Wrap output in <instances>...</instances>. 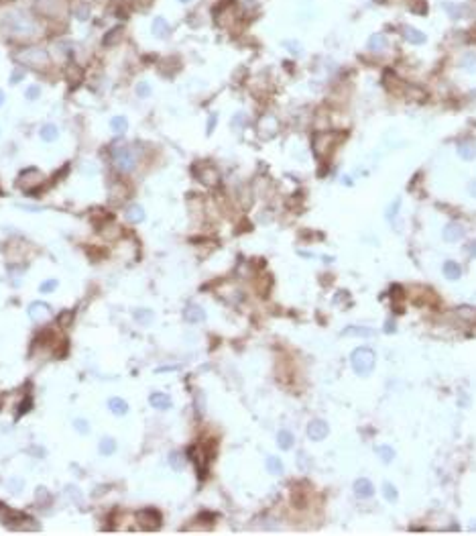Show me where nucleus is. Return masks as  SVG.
Here are the masks:
<instances>
[{
	"mask_svg": "<svg viewBox=\"0 0 476 536\" xmlns=\"http://www.w3.org/2000/svg\"><path fill=\"white\" fill-rule=\"evenodd\" d=\"M155 318V314L149 310V308H139L137 312H135V320L139 322V324H143V326H147V324H151Z\"/></svg>",
	"mask_w": 476,
	"mask_h": 536,
	"instance_id": "2f4dec72",
	"label": "nucleus"
},
{
	"mask_svg": "<svg viewBox=\"0 0 476 536\" xmlns=\"http://www.w3.org/2000/svg\"><path fill=\"white\" fill-rule=\"evenodd\" d=\"M108 408H110V412L116 414V416H124V414L128 412V404H126L122 398H118V396H114V398L108 400Z\"/></svg>",
	"mask_w": 476,
	"mask_h": 536,
	"instance_id": "4be33fe9",
	"label": "nucleus"
},
{
	"mask_svg": "<svg viewBox=\"0 0 476 536\" xmlns=\"http://www.w3.org/2000/svg\"><path fill=\"white\" fill-rule=\"evenodd\" d=\"M354 495L356 497H360V499H369L374 495V485L370 479L367 477H360V479H356L354 481Z\"/></svg>",
	"mask_w": 476,
	"mask_h": 536,
	"instance_id": "4468645a",
	"label": "nucleus"
},
{
	"mask_svg": "<svg viewBox=\"0 0 476 536\" xmlns=\"http://www.w3.org/2000/svg\"><path fill=\"white\" fill-rule=\"evenodd\" d=\"M23 78H25V72H23L21 67H16V69L12 72V76H10V82H12V84H16V82H21Z\"/></svg>",
	"mask_w": 476,
	"mask_h": 536,
	"instance_id": "49530a36",
	"label": "nucleus"
},
{
	"mask_svg": "<svg viewBox=\"0 0 476 536\" xmlns=\"http://www.w3.org/2000/svg\"><path fill=\"white\" fill-rule=\"evenodd\" d=\"M151 31H153V35L159 37V39H167L169 33H171V27H169V23H167L163 16H157V19L153 21V25H151Z\"/></svg>",
	"mask_w": 476,
	"mask_h": 536,
	"instance_id": "6ab92c4d",
	"label": "nucleus"
},
{
	"mask_svg": "<svg viewBox=\"0 0 476 536\" xmlns=\"http://www.w3.org/2000/svg\"><path fill=\"white\" fill-rule=\"evenodd\" d=\"M395 330H397L395 322H393V320H387V324H385V332H389V334H391V332H395Z\"/></svg>",
	"mask_w": 476,
	"mask_h": 536,
	"instance_id": "09e8293b",
	"label": "nucleus"
},
{
	"mask_svg": "<svg viewBox=\"0 0 476 536\" xmlns=\"http://www.w3.org/2000/svg\"><path fill=\"white\" fill-rule=\"evenodd\" d=\"M2 104H4V92L0 90V106H2Z\"/></svg>",
	"mask_w": 476,
	"mask_h": 536,
	"instance_id": "603ef678",
	"label": "nucleus"
},
{
	"mask_svg": "<svg viewBox=\"0 0 476 536\" xmlns=\"http://www.w3.org/2000/svg\"><path fill=\"white\" fill-rule=\"evenodd\" d=\"M183 318L192 324H198V322L206 320V310L198 304H187L185 310H183Z\"/></svg>",
	"mask_w": 476,
	"mask_h": 536,
	"instance_id": "dca6fc26",
	"label": "nucleus"
},
{
	"mask_svg": "<svg viewBox=\"0 0 476 536\" xmlns=\"http://www.w3.org/2000/svg\"><path fill=\"white\" fill-rule=\"evenodd\" d=\"M350 365H352L356 376H370L374 371V365H376V353L370 347H358L350 355Z\"/></svg>",
	"mask_w": 476,
	"mask_h": 536,
	"instance_id": "f03ea898",
	"label": "nucleus"
},
{
	"mask_svg": "<svg viewBox=\"0 0 476 536\" xmlns=\"http://www.w3.org/2000/svg\"><path fill=\"white\" fill-rule=\"evenodd\" d=\"M387 47H389V41H387L385 33H374L369 39V49L374 53H383Z\"/></svg>",
	"mask_w": 476,
	"mask_h": 536,
	"instance_id": "aec40b11",
	"label": "nucleus"
},
{
	"mask_svg": "<svg viewBox=\"0 0 476 536\" xmlns=\"http://www.w3.org/2000/svg\"><path fill=\"white\" fill-rule=\"evenodd\" d=\"M14 59L21 65H31L35 69H41V67L49 65V53L45 49H39V47H27V49H23V51H18L14 55Z\"/></svg>",
	"mask_w": 476,
	"mask_h": 536,
	"instance_id": "20e7f679",
	"label": "nucleus"
},
{
	"mask_svg": "<svg viewBox=\"0 0 476 536\" xmlns=\"http://www.w3.org/2000/svg\"><path fill=\"white\" fill-rule=\"evenodd\" d=\"M216 122H218V116H216V114H210V120H208V133H212V131H214Z\"/></svg>",
	"mask_w": 476,
	"mask_h": 536,
	"instance_id": "de8ad7c7",
	"label": "nucleus"
},
{
	"mask_svg": "<svg viewBox=\"0 0 476 536\" xmlns=\"http://www.w3.org/2000/svg\"><path fill=\"white\" fill-rule=\"evenodd\" d=\"M39 96H41V88H39L37 84H33V86L27 88V98H29V100H37Z\"/></svg>",
	"mask_w": 476,
	"mask_h": 536,
	"instance_id": "a18cd8bd",
	"label": "nucleus"
},
{
	"mask_svg": "<svg viewBox=\"0 0 476 536\" xmlns=\"http://www.w3.org/2000/svg\"><path fill=\"white\" fill-rule=\"evenodd\" d=\"M442 271H444V275H446L448 279H452V281H456V279L462 277V267H460V263H456V261H446Z\"/></svg>",
	"mask_w": 476,
	"mask_h": 536,
	"instance_id": "bb28decb",
	"label": "nucleus"
},
{
	"mask_svg": "<svg viewBox=\"0 0 476 536\" xmlns=\"http://www.w3.org/2000/svg\"><path fill=\"white\" fill-rule=\"evenodd\" d=\"M342 334H344V336H363V338H370V336L376 334V330H374V328H369V326L350 324V326H346V328L342 330Z\"/></svg>",
	"mask_w": 476,
	"mask_h": 536,
	"instance_id": "f3484780",
	"label": "nucleus"
},
{
	"mask_svg": "<svg viewBox=\"0 0 476 536\" xmlns=\"http://www.w3.org/2000/svg\"><path fill=\"white\" fill-rule=\"evenodd\" d=\"M246 122H249L246 114H244V112H238V114H234V118H232V129H244Z\"/></svg>",
	"mask_w": 476,
	"mask_h": 536,
	"instance_id": "58836bf2",
	"label": "nucleus"
},
{
	"mask_svg": "<svg viewBox=\"0 0 476 536\" xmlns=\"http://www.w3.org/2000/svg\"><path fill=\"white\" fill-rule=\"evenodd\" d=\"M293 442H295L293 432H289V430H279L277 432V444H279L281 451H289L293 446Z\"/></svg>",
	"mask_w": 476,
	"mask_h": 536,
	"instance_id": "393cba45",
	"label": "nucleus"
},
{
	"mask_svg": "<svg viewBox=\"0 0 476 536\" xmlns=\"http://www.w3.org/2000/svg\"><path fill=\"white\" fill-rule=\"evenodd\" d=\"M39 135H41V139H43V141L53 143V141H57V139H59V129H57V124L47 122V124H43V127H41Z\"/></svg>",
	"mask_w": 476,
	"mask_h": 536,
	"instance_id": "a878e982",
	"label": "nucleus"
},
{
	"mask_svg": "<svg viewBox=\"0 0 476 536\" xmlns=\"http://www.w3.org/2000/svg\"><path fill=\"white\" fill-rule=\"evenodd\" d=\"M462 67L468 69V72H476V55L474 53H466L462 57Z\"/></svg>",
	"mask_w": 476,
	"mask_h": 536,
	"instance_id": "e433bc0d",
	"label": "nucleus"
},
{
	"mask_svg": "<svg viewBox=\"0 0 476 536\" xmlns=\"http://www.w3.org/2000/svg\"><path fill=\"white\" fill-rule=\"evenodd\" d=\"M196 175L200 177V182L202 184H206V186H218V182H220V173H218V169L210 165V163H202V165H198L196 167Z\"/></svg>",
	"mask_w": 476,
	"mask_h": 536,
	"instance_id": "0eeeda50",
	"label": "nucleus"
},
{
	"mask_svg": "<svg viewBox=\"0 0 476 536\" xmlns=\"http://www.w3.org/2000/svg\"><path fill=\"white\" fill-rule=\"evenodd\" d=\"M468 192H470L472 198H476V180H472V182L468 184Z\"/></svg>",
	"mask_w": 476,
	"mask_h": 536,
	"instance_id": "8fccbe9b",
	"label": "nucleus"
},
{
	"mask_svg": "<svg viewBox=\"0 0 476 536\" xmlns=\"http://www.w3.org/2000/svg\"><path fill=\"white\" fill-rule=\"evenodd\" d=\"M458 155H460L462 159L472 161L476 157V145L472 141H460V143H458Z\"/></svg>",
	"mask_w": 476,
	"mask_h": 536,
	"instance_id": "b1692460",
	"label": "nucleus"
},
{
	"mask_svg": "<svg viewBox=\"0 0 476 536\" xmlns=\"http://www.w3.org/2000/svg\"><path fill=\"white\" fill-rule=\"evenodd\" d=\"M342 137L340 135H336V133H317L316 137H314V153H316L319 159H323V157H328L330 153H332V149L338 145V141H340Z\"/></svg>",
	"mask_w": 476,
	"mask_h": 536,
	"instance_id": "423d86ee",
	"label": "nucleus"
},
{
	"mask_svg": "<svg viewBox=\"0 0 476 536\" xmlns=\"http://www.w3.org/2000/svg\"><path fill=\"white\" fill-rule=\"evenodd\" d=\"M0 29L4 33L12 35L14 39H33L41 33L39 21L31 12L21 10V8H14V10H8L6 14H2Z\"/></svg>",
	"mask_w": 476,
	"mask_h": 536,
	"instance_id": "f257e3e1",
	"label": "nucleus"
},
{
	"mask_svg": "<svg viewBox=\"0 0 476 536\" xmlns=\"http://www.w3.org/2000/svg\"><path fill=\"white\" fill-rule=\"evenodd\" d=\"M43 173L41 171H37V169H27V173L23 171L21 175H18V186L23 188V190H33L35 186H41L43 184Z\"/></svg>",
	"mask_w": 476,
	"mask_h": 536,
	"instance_id": "1a4fd4ad",
	"label": "nucleus"
},
{
	"mask_svg": "<svg viewBox=\"0 0 476 536\" xmlns=\"http://www.w3.org/2000/svg\"><path fill=\"white\" fill-rule=\"evenodd\" d=\"M383 495H385V499L387 502H397V497H399V493H397V487L393 485V483H389V481H385L383 483Z\"/></svg>",
	"mask_w": 476,
	"mask_h": 536,
	"instance_id": "f704fd0d",
	"label": "nucleus"
},
{
	"mask_svg": "<svg viewBox=\"0 0 476 536\" xmlns=\"http://www.w3.org/2000/svg\"><path fill=\"white\" fill-rule=\"evenodd\" d=\"M57 285H59V281L57 279H47V281H43L41 283V294H51V292H55L57 290Z\"/></svg>",
	"mask_w": 476,
	"mask_h": 536,
	"instance_id": "ea45409f",
	"label": "nucleus"
},
{
	"mask_svg": "<svg viewBox=\"0 0 476 536\" xmlns=\"http://www.w3.org/2000/svg\"><path fill=\"white\" fill-rule=\"evenodd\" d=\"M73 428L78 430V432H82V434H88V432H90V426H88V422H86L84 418H75V420H73Z\"/></svg>",
	"mask_w": 476,
	"mask_h": 536,
	"instance_id": "37998d69",
	"label": "nucleus"
},
{
	"mask_svg": "<svg viewBox=\"0 0 476 536\" xmlns=\"http://www.w3.org/2000/svg\"><path fill=\"white\" fill-rule=\"evenodd\" d=\"M98 451L102 453V455H112L114 451H116V440L114 438H110V436H106V438H102L100 440V444H98Z\"/></svg>",
	"mask_w": 476,
	"mask_h": 536,
	"instance_id": "72a5a7b5",
	"label": "nucleus"
},
{
	"mask_svg": "<svg viewBox=\"0 0 476 536\" xmlns=\"http://www.w3.org/2000/svg\"><path fill=\"white\" fill-rule=\"evenodd\" d=\"M112 163L120 173H132L139 165V153L130 145H118L112 149Z\"/></svg>",
	"mask_w": 476,
	"mask_h": 536,
	"instance_id": "7ed1b4c3",
	"label": "nucleus"
},
{
	"mask_svg": "<svg viewBox=\"0 0 476 536\" xmlns=\"http://www.w3.org/2000/svg\"><path fill=\"white\" fill-rule=\"evenodd\" d=\"M214 19H216V23H218L220 27H224V29L232 27V23L238 19V6H236V2L224 0L222 4H218L216 10H214Z\"/></svg>",
	"mask_w": 476,
	"mask_h": 536,
	"instance_id": "39448f33",
	"label": "nucleus"
},
{
	"mask_svg": "<svg viewBox=\"0 0 476 536\" xmlns=\"http://www.w3.org/2000/svg\"><path fill=\"white\" fill-rule=\"evenodd\" d=\"M376 455H378V459H380L383 463H391V461L395 459V449L389 446V444H378V446H376Z\"/></svg>",
	"mask_w": 476,
	"mask_h": 536,
	"instance_id": "c85d7f7f",
	"label": "nucleus"
},
{
	"mask_svg": "<svg viewBox=\"0 0 476 536\" xmlns=\"http://www.w3.org/2000/svg\"><path fill=\"white\" fill-rule=\"evenodd\" d=\"M90 16V6L88 4H84V2H80L78 6H75V19H80V21H86Z\"/></svg>",
	"mask_w": 476,
	"mask_h": 536,
	"instance_id": "4c0bfd02",
	"label": "nucleus"
},
{
	"mask_svg": "<svg viewBox=\"0 0 476 536\" xmlns=\"http://www.w3.org/2000/svg\"><path fill=\"white\" fill-rule=\"evenodd\" d=\"M8 491H12V493H21L23 491V479H8Z\"/></svg>",
	"mask_w": 476,
	"mask_h": 536,
	"instance_id": "c03bdc74",
	"label": "nucleus"
},
{
	"mask_svg": "<svg viewBox=\"0 0 476 536\" xmlns=\"http://www.w3.org/2000/svg\"><path fill=\"white\" fill-rule=\"evenodd\" d=\"M29 316L35 322L45 320V318L51 316V306L45 304V302H33V304L29 306Z\"/></svg>",
	"mask_w": 476,
	"mask_h": 536,
	"instance_id": "ddd939ff",
	"label": "nucleus"
},
{
	"mask_svg": "<svg viewBox=\"0 0 476 536\" xmlns=\"http://www.w3.org/2000/svg\"><path fill=\"white\" fill-rule=\"evenodd\" d=\"M126 220L132 222V224H141L145 220V208L139 206V204H130L126 208Z\"/></svg>",
	"mask_w": 476,
	"mask_h": 536,
	"instance_id": "5701e85b",
	"label": "nucleus"
},
{
	"mask_svg": "<svg viewBox=\"0 0 476 536\" xmlns=\"http://www.w3.org/2000/svg\"><path fill=\"white\" fill-rule=\"evenodd\" d=\"M466 249H468V253H470L472 257H476V241H472V243H470Z\"/></svg>",
	"mask_w": 476,
	"mask_h": 536,
	"instance_id": "3c124183",
	"label": "nucleus"
},
{
	"mask_svg": "<svg viewBox=\"0 0 476 536\" xmlns=\"http://www.w3.org/2000/svg\"><path fill=\"white\" fill-rule=\"evenodd\" d=\"M328 434H330V426H328V422L321 420V418H316V420H312V422L308 424V438L314 440V442L323 440Z\"/></svg>",
	"mask_w": 476,
	"mask_h": 536,
	"instance_id": "6e6552de",
	"label": "nucleus"
},
{
	"mask_svg": "<svg viewBox=\"0 0 476 536\" xmlns=\"http://www.w3.org/2000/svg\"><path fill=\"white\" fill-rule=\"evenodd\" d=\"M39 10L45 16L57 19L65 12V4H63V0H39Z\"/></svg>",
	"mask_w": 476,
	"mask_h": 536,
	"instance_id": "9d476101",
	"label": "nucleus"
},
{
	"mask_svg": "<svg viewBox=\"0 0 476 536\" xmlns=\"http://www.w3.org/2000/svg\"><path fill=\"white\" fill-rule=\"evenodd\" d=\"M120 37H122V29H114V31H110V33H108V35L104 37V43H106V45H110V43H116Z\"/></svg>",
	"mask_w": 476,
	"mask_h": 536,
	"instance_id": "79ce46f5",
	"label": "nucleus"
},
{
	"mask_svg": "<svg viewBox=\"0 0 476 536\" xmlns=\"http://www.w3.org/2000/svg\"><path fill=\"white\" fill-rule=\"evenodd\" d=\"M189 455H192V461L196 463L198 471L204 475V473H206V467H208V463H210V457H208V453H206L202 446H194V449L189 451Z\"/></svg>",
	"mask_w": 476,
	"mask_h": 536,
	"instance_id": "2eb2a0df",
	"label": "nucleus"
},
{
	"mask_svg": "<svg viewBox=\"0 0 476 536\" xmlns=\"http://www.w3.org/2000/svg\"><path fill=\"white\" fill-rule=\"evenodd\" d=\"M403 37H405L409 43H413V45H422V43H425V35H423L420 29L409 27V25L403 27Z\"/></svg>",
	"mask_w": 476,
	"mask_h": 536,
	"instance_id": "412c9836",
	"label": "nucleus"
},
{
	"mask_svg": "<svg viewBox=\"0 0 476 536\" xmlns=\"http://www.w3.org/2000/svg\"><path fill=\"white\" fill-rule=\"evenodd\" d=\"M464 235H466V230H464V226L460 222H448L444 226V233H442L444 241H448V243H456V241L464 239Z\"/></svg>",
	"mask_w": 476,
	"mask_h": 536,
	"instance_id": "f8f14e48",
	"label": "nucleus"
},
{
	"mask_svg": "<svg viewBox=\"0 0 476 536\" xmlns=\"http://www.w3.org/2000/svg\"><path fill=\"white\" fill-rule=\"evenodd\" d=\"M149 402H151V406H153L155 410H169V408L173 406V400H171L167 394H163V391H153V394L149 396Z\"/></svg>",
	"mask_w": 476,
	"mask_h": 536,
	"instance_id": "a211bd4d",
	"label": "nucleus"
},
{
	"mask_svg": "<svg viewBox=\"0 0 476 536\" xmlns=\"http://www.w3.org/2000/svg\"><path fill=\"white\" fill-rule=\"evenodd\" d=\"M169 465H171L173 471H181V469L185 467V457H183L179 451H173V453L169 455Z\"/></svg>",
	"mask_w": 476,
	"mask_h": 536,
	"instance_id": "7c9ffc66",
	"label": "nucleus"
},
{
	"mask_svg": "<svg viewBox=\"0 0 476 536\" xmlns=\"http://www.w3.org/2000/svg\"><path fill=\"white\" fill-rule=\"evenodd\" d=\"M110 129H112L114 133L120 135V133H124V131L128 129V120H126L124 116H120V114H118V116H112V120H110Z\"/></svg>",
	"mask_w": 476,
	"mask_h": 536,
	"instance_id": "473e14b6",
	"label": "nucleus"
},
{
	"mask_svg": "<svg viewBox=\"0 0 476 536\" xmlns=\"http://www.w3.org/2000/svg\"><path fill=\"white\" fill-rule=\"evenodd\" d=\"M264 465H266V471L273 473V475H283L285 473V465H283V461L279 457H266Z\"/></svg>",
	"mask_w": 476,
	"mask_h": 536,
	"instance_id": "cd10ccee",
	"label": "nucleus"
},
{
	"mask_svg": "<svg viewBox=\"0 0 476 536\" xmlns=\"http://www.w3.org/2000/svg\"><path fill=\"white\" fill-rule=\"evenodd\" d=\"M151 94H153V88H151L149 82H139L137 84V96L139 98H149Z\"/></svg>",
	"mask_w": 476,
	"mask_h": 536,
	"instance_id": "c9c22d12",
	"label": "nucleus"
},
{
	"mask_svg": "<svg viewBox=\"0 0 476 536\" xmlns=\"http://www.w3.org/2000/svg\"><path fill=\"white\" fill-rule=\"evenodd\" d=\"M181 2H189V0H181Z\"/></svg>",
	"mask_w": 476,
	"mask_h": 536,
	"instance_id": "864d4df0",
	"label": "nucleus"
},
{
	"mask_svg": "<svg viewBox=\"0 0 476 536\" xmlns=\"http://www.w3.org/2000/svg\"><path fill=\"white\" fill-rule=\"evenodd\" d=\"M139 520H141V526L145 530H157L161 526V514L157 510H153V508H149L145 512H139Z\"/></svg>",
	"mask_w": 476,
	"mask_h": 536,
	"instance_id": "9b49d317",
	"label": "nucleus"
},
{
	"mask_svg": "<svg viewBox=\"0 0 476 536\" xmlns=\"http://www.w3.org/2000/svg\"><path fill=\"white\" fill-rule=\"evenodd\" d=\"M65 78H67V82L78 84V82L82 80V69H80V65H75V63H67V67H65Z\"/></svg>",
	"mask_w": 476,
	"mask_h": 536,
	"instance_id": "c756f323",
	"label": "nucleus"
},
{
	"mask_svg": "<svg viewBox=\"0 0 476 536\" xmlns=\"http://www.w3.org/2000/svg\"><path fill=\"white\" fill-rule=\"evenodd\" d=\"M409 8H411L413 12L423 14V12L427 10V4H425V0H409Z\"/></svg>",
	"mask_w": 476,
	"mask_h": 536,
	"instance_id": "a19ab883",
	"label": "nucleus"
}]
</instances>
